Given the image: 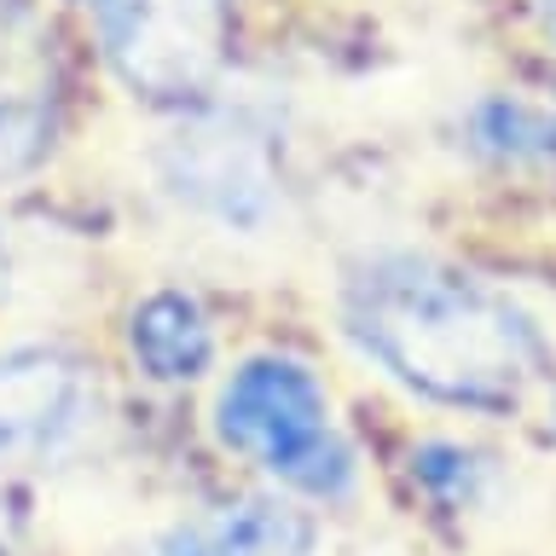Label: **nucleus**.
I'll return each mask as SVG.
<instances>
[{"mask_svg":"<svg viewBox=\"0 0 556 556\" xmlns=\"http://www.w3.org/2000/svg\"><path fill=\"white\" fill-rule=\"evenodd\" d=\"M156 191L168 208L208 238L267 243L290 220V168L285 146L261 116L226 104H191L163 134L151 156Z\"/></svg>","mask_w":556,"mask_h":556,"instance_id":"7ed1b4c3","label":"nucleus"},{"mask_svg":"<svg viewBox=\"0 0 556 556\" xmlns=\"http://www.w3.org/2000/svg\"><path fill=\"white\" fill-rule=\"evenodd\" d=\"M99 365L64 342L0 348V481L59 469L99 434Z\"/></svg>","mask_w":556,"mask_h":556,"instance_id":"39448f33","label":"nucleus"},{"mask_svg":"<svg viewBox=\"0 0 556 556\" xmlns=\"http://www.w3.org/2000/svg\"><path fill=\"white\" fill-rule=\"evenodd\" d=\"M122 87L168 111H191L226 70L232 0H76Z\"/></svg>","mask_w":556,"mask_h":556,"instance_id":"20e7f679","label":"nucleus"},{"mask_svg":"<svg viewBox=\"0 0 556 556\" xmlns=\"http://www.w3.org/2000/svg\"><path fill=\"white\" fill-rule=\"evenodd\" d=\"M337 325L382 382L458 417H516L556 371L545 325L510 290L424 250L348 261Z\"/></svg>","mask_w":556,"mask_h":556,"instance_id":"f257e3e1","label":"nucleus"},{"mask_svg":"<svg viewBox=\"0 0 556 556\" xmlns=\"http://www.w3.org/2000/svg\"><path fill=\"white\" fill-rule=\"evenodd\" d=\"M0 250H7V232H0Z\"/></svg>","mask_w":556,"mask_h":556,"instance_id":"4468645a","label":"nucleus"},{"mask_svg":"<svg viewBox=\"0 0 556 556\" xmlns=\"http://www.w3.org/2000/svg\"><path fill=\"white\" fill-rule=\"evenodd\" d=\"M319 551V521L313 504L290 493H243L203 516L163 521L146 533L139 556H313Z\"/></svg>","mask_w":556,"mask_h":556,"instance_id":"423d86ee","label":"nucleus"},{"mask_svg":"<svg viewBox=\"0 0 556 556\" xmlns=\"http://www.w3.org/2000/svg\"><path fill=\"white\" fill-rule=\"evenodd\" d=\"M464 151L498 174L556 168V111L521 93H486L464 111Z\"/></svg>","mask_w":556,"mask_h":556,"instance_id":"1a4fd4ad","label":"nucleus"},{"mask_svg":"<svg viewBox=\"0 0 556 556\" xmlns=\"http://www.w3.org/2000/svg\"><path fill=\"white\" fill-rule=\"evenodd\" d=\"M545 417H551V441H556V389H551V412Z\"/></svg>","mask_w":556,"mask_h":556,"instance_id":"ddd939ff","label":"nucleus"},{"mask_svg":"<svg viewBox=\"0 0 556 556\" xmlns=\"http://www.w3.org/2000/svg\"><path fill=\"white\" fill-rule=\"evenodd\" d=\"M52 128H59V81L47 29L24 0H0V180L41 163Z\"/></svg>","mask_w":556,"mask_h":556,"instance_id":"0eeeda50","label":"nucleus"},{"mask_svg":"<svg viewBox=\"0 0 556 556\" xmlns=\"http://www.w3.org/2000/svg\"><path fill=\"white\" fill-rule=\"evenodd\" d=\"M539 29H545V41L556 47V0H539Z\"/></svg>","mask_w":556,"mask_h":556,"instance_id":"f8f14e48","label":"nucleus"},{"mask_svg":"<svg viewBox=\"0 0 556 556\" xmlns=\"http://www.w3.org/2000/svg\"><path fill=\"white\" fill-rule=\"evenodd\" d=\"M208 434L273 493H290L313 510H348L365 486V464L337 417V394L295 348H255L226 365L208 394Z\"/></svg>","mask_w":556,"mask_h":556,"instance_id":"f03ea898","label":"nucleus"},{"mask_svg":"<svg viewBox=\"0 0 556 556\" xmlns=\"http://www.w3.org/2000/svg\"><path fill=\"white\" fill-rule=\"evenodd\" d=\"M122 354H128L139 382L180 394V389H198V382L215 377L220 325L198 290L156 285L122 319Z\"/></svg>","mask_w":556,"mask_h":556,"instance_id":"6e6552de","label":"nucleus"},{"mask_svg":"<svg viewBox=\"0 0 556 556\" xmlns=\"http://www.w3.org/2000/svg\"><path fill=\"white\" fill-rule=\"evenodd\" d=\"M406 476L441 516H469L493 498L498 458L481 452L476 441H458V434H429V441H412Z\"/></svg>","mask_w":556,"mask_h":556,"instance_id":"9d476101","label":"nucleus"},{"mask_svg":"<svg viewBox=\"0 0 556 556\" xmlns=\"http://www.w3.org/2000/svg\"><path fill=\"white\" fill-rule=\"evenodd\" d=\"M24 545V498L12 481H0V556H12Z\"/></svg>","mask_w":556,"mask_h":556,"instance_id":"9b49d317","label":"nucleus"}]
</instances>
